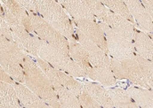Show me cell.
<instances>
[{"label":"cell","instance_id":"1","mask_svg":"<svg viewBox=\"0 0 153 108\" xmlns=\"http://www.w3.org/2000/svg\"><path fill=\"white\" fill-rule=\"evenodd\" d=\"M24 81L26 87L53 108H61L56 90L47 76L30 56L24 57Z\"/></svg>","mask_w":153,"mask_h":108},{"label":"cell","instance_id":"2","mask_svg":"<svg viewBox=\"0 0 153 108\" xmlns=\"http://www.w3.org/2000/svg\"><path fill=\"white\" fill-rule=\"evenodd\" d=\"M25 53L20 49L15 42L7 40L1 36L0 38V65L13 80L18 82L24 81V57Z\"/></svg>","mask_w":153,"mask_h":108},{"label":"cell","instance_id":"3","mask_svg":"<svg viewBox=\"0 0 153 108\" xmlns=\"http://www.w3.org/2000/svg\"><path fill=\"white\" fill-rule=\"evenodd\" d=\"M38 14L68 39L74 38L75 30L62 5L56 1L37 0Z\"/></svg>","mask_w":153,"mask_h":108},{"label":"cell","instance_id":"4","mask_svg":"<svg viewBox=\"0 0 153 108\" xmlns=\"http://www.w3.org/2000/svg\"><path fill=\"white\" fill-rule=\"evenodd\" d=\"M38 57L54 68L68 73L74 77H85L82 69L74 62L69 54L50 45L37 36Z\"/></svg>","mask_w":153,"mask_h":108},{"label":"cell","instance_id":"5","mask_svg":"<svg viewBox=\"0 0 153 108\" xmlns=\"http://www.w3.org/2000/svg\"><path fill=\"white\" fill-rule=\"evenodd\" d=\"M104 32L107 42L108 52L116 60L122 61L130 60L135 56V48L134 42L126 37L115 32L106 23L101 21L98 23Z\"/></svg>","mask_w":153,"mask_h":108},{"label":"cell","instance_id":"6","mask_svg":"<svg viewBox=\"0 0 153 108\" xmlns=\"http://www.w3.org/2000/svg\"><path fill=\"white\" fill-rule=\"evenodd\" d=\"M28 13L30 15L33 30L36 35L41 40L70 55V46L67 38L58 32L50 24H48L38 13L32 12H28Z\"/></svg>","mask_w":153,"mask_h":108},{"label":"cell","instance_id":"7","mask_svg":"<svg viewBox=\"0 0 153 108\" xmlns=\"http://www.w3.org/2000/svg\"><path fill=\"white\" fill-rule=\"evenodd\" d=\"M1 10L4 11V18L12 29L13 41L16 43V44L24 53L29 52L35 56L36 58H38L37 36L29 33L26 30V29L22 25H21L17 21V20L12 15V13L8 10H6L3 5ZM3 11H1V12H3Z\"/></svg>","mask_w":153,"mask_h":108},{"label":"cell","instance_id":"8","mask_svg":"<svg viewBox=\"0 0 153 108\" xmlns=\"http://www.w3.org/2000/svg\"><path fill=\"white\" fill-rule=\"evenodd\" d=\"M76 34L77 41L87 53L93 69L111 68L110 57L104 51H102L99 46L85 37L77 29H76Z\"/></svg>","mask_w":153,"mask_h":108},{"label":"cell","instance_id":"9","mask_svg":"<svg viewBox=\"0 0 153 108\" xmlns=\"http://www.w3.org/2000/svg\"><path fill=\"white\" fill-rule=\"evenodd\" d=\"M74 22L76 25L77 29L84 36L99 46L107 54H109L106 37L103 30L98 23L87 20H74Z\"/></svg>","mask_w":153,"mask_h":108},{"label":"cell","instance_id":"10","mask_svg":"<svg viewBox=\"0 0 153 108\" xmlns=\"http://www.w3.org/2000/svg\"><path fill=\"white\" fill-rule=\"evenodd\" d=\"M109 9V8H108ZM102 22L106 23L115 32L126 37L128 40L134 42V27L132 22L124 19L123 17L112 12L110 9L103 19Z\"/></svg>","mask_w":153,"mask_h":108},{"label":"cell","instance_id":"11","mask_svg":"<svg viewBox=\"0 0 153 108\" xmlns=\"http://www.w3.org/2000/svg\"><path fill=\"white\" fill-rule=\"evenodd\" d=\"M69 46H70V56L74 60V62L82 69L85 74L94 80V69L90 63L89 58L87 56L86 51L83 48V46L76 42L74 38L69 39Z\"/></svg>","mask_w":153,"mask_h":108},{"label":"cell","instance_id":"12","mask_svg":"<svg viewBox=\"0 0 153 108\" xmlns=\"http://www.w3.org/2000/svg\"><path fill=\"white\" fill-rule=\"evenodd\" d=\"M137 24L144 30L153 32V19L141 1H124Z\"/></svg>","mask_w":153,"mask_h":108},{"label":"cell","instance_id":"13","mask_svg":"<svg viewBox=\"0 0 153 108\" xmlns=\"http://www.w3.org/2000/svg\"><path fill=\"white\" fill-rule=\"evenodd\" d=\"M1 4L6 10H8L12 13V15L17 20V21L26 29V30L29 33H30L31 35H33V33H35L33 30V27L31 24L30 15L27 12V10L23 6H22L18 3V1L3 0V1H1Z\"/></svg>","mask_w":153,"mask_h":108},{"label":"cell","instance_id":"14","mask_svg":"<svg viewBox=\"0 0 153 108\" xmlns=\"http://www.w3.org/2000/svg\"><path fill=\"white\" fill-rule=\"evenodd\" d=\"M121 65H122V68H123V70H124L126 79H128L134 84H136L142 88H144L147 90L150 89V87L148 86V84L143 77L140 65L137 62V60H135V58L122 60Z\"/></svg>","mask_w":153,"mask_h":108},{"label":"cell","instance_id":"15","mask_svg":"<svg viewBox=\"0 0 153 108\" xmlns=\"http://www.w3.org/2000/svg\"><path fill=\"white\" fill-rule=\"evenodd\" d=\"M13 87L17 91L22 106L24 108H53L26 86L21 83H15Z\"/></svg>","mask_w":153,"mask_h":108},{"label":"cell","instance_id":"16","mask_svg":"<svg viewBox=\"0 0 153 108\" xmlns=\"http://www.w3.org/2000/svg\"><path fill=\"white\" fill-rule=\"evenodd\" d=\"M74 18V20L95 21V16L91 12L85 1H59L58 2Z\"/></svg>","mask_w":153,"mask_h":108},{"label":"cell","instance_id":"17","mask_svg":"<svg viewBox=\"0 0 153 108\" xmlns=\"http://www.w3.org/2000/svg\"><path fill=\"white\" fill-rule=\"evenodd\" d=\"M85 91L94 99L102 108H115L112 99L111 98L107 90L96 83L84 82Z\"/></svg>","mask_w":153,"mask_h":108},{"label":"cell","instance_id":"18","mask_svg":"<svg viewBox=\"0 0 153 108\" xmlns=\"http://www.w3.org/2000/svg\"><path fill=\"white\" fill-rule=\"evenodd\" d=\"M0 107L1 108H22L13 85L1 82L0 84Z\"/></svg>","mask_w":153,"mask_h":108},{"label":"cell","instance_id":"19","mask_svg":"<svg viewBox=\"0 0 153 108\" xmlns=\"http://www.w3.org/2000/svg\"><path fill=\"white\" fill-rule=\"evenodd\" d=\"M134 44L138 55L153 63V42L149 35L135 31Z\"/></svg>","mask_w":153,"mask_h":108},{"label":"cell","instance_id":"20","mask_svg":"<svg viewBox=\"0 0 153 108\" xmlns=\"http://www.w3.org/2000/svg\"><path fill=\"white\" fill-rule=\"evenodd\" d=\"M115 108H141L130 97L126 90L121 88H113L107 90Z\"/></svg>","mask_w":153,"mask_h":108},{"label":"cell","instance_id":"21","mask_svg":"<svg viewBox=\"0 0 153 108\" xmlns=\"http://www.w3.org/2000/svg\"><path fill=\"white\" fill-rule=\"evenodd\" d=\"M126 91L141 108H153V91L135 87H129Z\"/></svg>","mask_w":153,"mask_h":108},{"label":"cell","instance_id":"22","mask_svg":"<svg viewBox=\"0 0 153 108\" xmlns=\"http://www.w3.org/2000/svg\"><path fill=\"white\" fill-rule=\"evenodd\" d=\"M55 90L58 95L61 108H82L77 97L65 87L61 86L55 89Z\"/></svg>","mask_w":153,"mask_h":108},{"label":"cell","instance_id":"23","mask_svg":"<svg viewBox=\"0 0 153 108\" xmlns=\"http://www.w3.org/2000/svg\"><path fill=\"white\" fill-rule=\"evenodd\" d=\"M102 3L107 7L109 8L112 12H114L116 14L123 17L124 19L129 21L130 22H132L134 24V18L132 16V14L130 13L127 6L126 5V4L123 1H115V0H103L102 1Z\"/></svg>","mask_w":153,"mask_h":108},{"label":"cell","instance_id":"24","mask_svg":"<svg viewBox=\"0 0 153 108\" xmlns=\"http://www.w3.org/2000/svg\"><path fill=\"white\" fill-rule=\"evenodd\" d=\"M59 76H60L61 84L66 89H68L70 91H71L76 97L80 96L82 93L85 92L83 83L75 80L71 75H68V73H65L64 72L59 70Z\"/></svg>","mask_w":153,"mask_h":108},{"label":"cell","instance_id":"25","mask_svg":"<svg viewBox=\"0 0 153 108\" xmlns=\"http://www.w3.org/2000/svg\"><path fill=\"white\" fill-rule=\"evenodd\" d=\"M37 63L39 66V68L42 69V71L45 73V74L47 76L54 89H57L61 86V81H60V76H59V70L52 67L50 64L45 62V60H41L40 58H37Z\"/></svg>","mask_w":153,"mask_h":108},{"label":"cell","instance_id":"26","mask_svg":"<svg viewBox=\"0 0 153 108\" xmlns=\"http://www.w3.org/2000/svg\"><path fill=\"white\" fill-rule=\"evenodd\" d=\"M134 58L140 65L143 77H144L148 86L151 89H153V63L151 62L150 60L141 57L138 54H135Z\"/></svg>","mask_w":153,"mask_h":108},{"label":"cell","instance_id":"27","mask_svg":"<svg viewBox=\"0 0 153 108\" xmlns=\"http://www.w3.org/2000/svg\"><path fill=\"white\" fill-rule=\"evenodd\" d=\"M94 80L98 81L105 86H111L116 83V78L111 68L94 69Z\"/></svg>","mask_w":153,"mask_h":108},{"label":"cell","instance_id":"28","mask_svg":"<svg viewBox=\"0 0 153 108\" xmlns=\"http://www.w3.org/2000/svg\"><path fill=\"white\" fill-rule=\"evenodd\" d=\"M85 4L87 5V7L89 8V10L91 11V12L97 17L99 20H101L102 21H103V19L105 18L109 9L102 3V1H91V0H87L85 1Z\"/></svg>","mask_w":153,"mask_h":108},{"label":"cell","instance_id":"29","mask_svg":"<svg viewBox=\"0 0 153 108\" xmlns=\"http://www.w3.org/2000/svg\"><path fill=\"white\" fill-rule=\"evenodd\" d=\"M82 108H102L94 99H93L85 91L77 97Z\"/></svg>","mask_w":153,"mask_h":108},{"label":"cell","instance_id":"30","mask_svg":"<svg viewBox=\"0 0 153 108\" xmlns=\"http://www.w3.org/2000/svg\"><path fill=\"white\" fill-rule=\"evenodd\" d=\"M110 60H111V70L114 74L115 78L119 79V80L125 79L126 75H125V73L121 65V61L116 60L112 57H110Z\"/></svg>","mask_w":153,"mask_h":108},{"label":"cell","instance_id":"31","mask_svg":"<svg viewBox=\"0 0 153 108\" xmlns=\"http://www.w3.org/2000/svg\"><path fill=\"white\" fill-rule=\"evenodd\" d=\"M0 30H1V36L5 37L7 40L14 42L13 41V36L12 33V29L9 27V25L7 24V22L5 21L3 12H1V20H0Z\"/></svg>","mask_w":153,"mask_h":108},{"label":"cell","instance_id":"32","mask_svg":"<svg viewBox=\"0 0 153 108\" xmlns=\"http://www.w3.org/2000/svg\"><path fill=\"white\" fill-rule=\"evenodd\" d=\"M18 3L23 6L28 12H32L35 13H38L37 9V1L35 0H18Z\"/></svg>","mask_w":153,"mask_h":108},{"label":"cell","instance_id":"33","mask_svg":"<svg viewBox=\"0 0 153 108\" xmlns=\"http://www.w3.org/2000/svg\"><path fill=\"white\" fill-rule=\"evenodd\" d=\"M0 78H1V82H6V83H9V84H12V85H14L16 82L13 81V79L5 72L4 69H0Z\"/></svg>","mask_w":153,"mask_h":108},{"label":"cell","instance_id":"34","mask_svg":"<svg viewBox=\"0 0 153 108\" xmlns=\"http://www.w3.org/2000/svg\"><path fill=\"white\" fill-rule=\"evenodd\" d=\"M141 2H142V4L146 8V10L148 11V12L150 13V15L152 17L153 19V1H151V0H143V1H141Z\"/></svg>","mask_w":153,"mask_h":108},{"label":"cell","instance_id":"35","mask_svg":"<svg viewBox=\"0 0 153 108\" xmlns=\"http://www.w3.org/2000/svg\"><path fill=\"white\" fill-rule=\"evenodd\" d=\"M149 36L151 37L152 41V42H153V34H152V33H151V34H149Z\"/></svg>","mask_w":153,"mask_h":108},{"label":"cell","instance_id":"36","mask_svg":"<svg viewBox=\"0 0 153 108\" xmlns=\"http://www.w3.org/2000/svg\"><path fill=\"white\" fill-rule=\"evenodd\" d=\"M22 108H24V107H22Z\"/></svg>","mask_w":153,"mask_h":108}]
</instances>
